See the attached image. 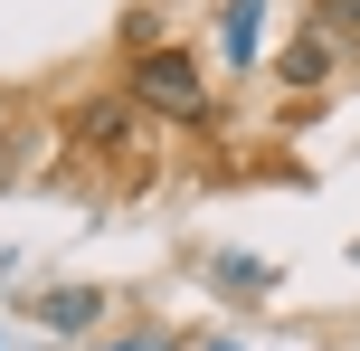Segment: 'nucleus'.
I'll return each mask as SVG.
<instances>
[{
    "instance_id": "nucleus-1",
    "label": "nucleus",
    "mask_w": 360,
    "mask_h": 351,
    "mask_svg": "<svg viewBox=\"0 0 360 351\" xmlns=\"http://www.w3.org/2000/svg\"><path fill=\"white\" fill-rule=\"evenodd\" d=\"M124 95L143 114H162V124H209V76H199L190 48H143L124 76Z\"/></svg>"
},
{
    "instance_id": "nucleus-2",
    "label": "nucleus",
    "mask_w": 360,
    "mask_h": 351,
    "mask_svg": "<svg viewBox=\"0 0 360 351\" xmlns=\"http://www.w3.org/2000/svg\"><path fill=\"white\" fill-rule=\"evenodd\" d=\"M133 95H86V105H76V152H124L133 143Z\"/></svg>"
},
{
    "instance_id": "nucleus-3",
    "label": "nucleus",
    "mask_w": 360,
    "mask_h": 351,
    "mask_svg": "<svg viewBox=\"0 0 360 351\" xmlns=\"http://www.w3.org/2000/svg\"><path fill=\"white\" fill-rule=\"evenodd\" d=\"M29 314L48 323V333H95V323L114 314V295H105V285H57V295H38Z\"/></svg>"
},
{
    "instance_id": "nucleus-4",
    "label": "nucleus",
    "mask_w": 360,
    "mask_h": 351,
    "mask_svg": "<svg viewBox=\"0 0 360 351\" xmlns=\"http://www.w3.org/2000/svg\"><path fill=\"white\" fill-rule=\"evenodd\" d=\"M332 67H342V38H332V29H304V38H294V48H285V67H275V76L313 95V86H323Z\"/></svg>"
},
{
    "instance_id": "nucleus-5",
    "label": "nucleus",
    "mask_w": 360,
    "mask_h": 351,
    "mask_svg": "<svg viewBox=\"0 0 360 351\" xmlns=\"http://www.w3.org/2000/svg\"><path fill=\"white\" fill-rule=\"evenodd\" d=\"M266 38V0H228V67H247Z\"/></svg>"
},
{
    "instance_id": "nucleus-6",
    "label": "nucleus",
    "mask_w": 360,
    "mask_h": 351,
    "mask_svg": "<svg viewBox=\"0 0 360 351\" xmlns=\"http://www.w3.org/2000/svg\"><path fill=\"white\" fill-rule=\"evenodd\" d=\"M313 29H332L342 48H360V0H313Z\"/></svg>"
},
{
    "instance_id": "nucleus-7",
    "label": "nucleus",
    "mask_w": 360,
    "mask_h": 351,
    "mask_svg": "<svg viewBox=\"0 0 360 351\" xmlns=\"http://www.w3.org/2000/svg\"><path fill=\"white\" fill-rule=\"evenodd\" d=\"M114 351H171V333H133V342H114Z\"/></svg>"
}]
</instances>
